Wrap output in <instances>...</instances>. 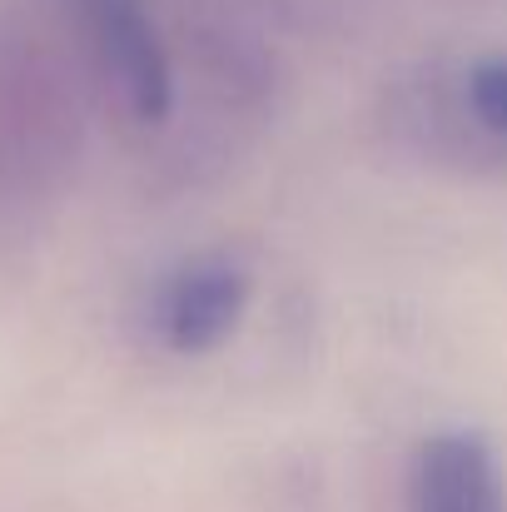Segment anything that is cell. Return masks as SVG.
<instances>
[{
  "label": "cell",
  "mask_w": 507,
  "mask_h": 512,
  "mask_svg": "<svg viewBox=\"0 0 507 512\" xmlns=\"http://www.w3.org/2000/svg\"><path fill=\"white\" fill-rule=\"evenodd\" d=\"M468 115L478 120V130L493 140V145H507V55H493V60H478L463 85H458Z\"/></svg>",
  "instance_id": "obj_5"
},
{
  "label": "cell",
  "mask_w": 507,
  "mask_h": 512,
  "mask_svg": "<svg viewBox=\"0 0 507 512\" xmlns=\"http://www.w3.org/2000/svg\"><path fill=\"white\" fill-rule=\"evenodd\" d=\"M60 95L25 55H0V189H25L55 165Z\"/></svg>",
  "instance_id": "obj_3"
},
{
  "label": "cell",
  "mask_w": 507,
  "mask_h": 512,
  "mask_svg": "<svg viewBox=\"0 0 507 512\" xmlns=\"http://www.w3.org/2000/svg\"><path fill=\"white\" fill-rule=\"evenodd\" d=\"M249 304V274L234 259H194L155 294V334L174 353H209L234 334Z\"/></svg>",
  "instance_id": "obj_2"
},
{
  "label": "cell",
  "mask_w": 507,
  "mask_h": 512,
  "mask_svg": "<svg viewBox=\"0 0 507 512\" xmlns=\"http://www.w3.org/2000/svg\"><path fill=\"white\" fill-rule=\"evenodd\" d=\"M413 512H507V483L478 433H438L413 458Z\"/></svg>",
  "instance_id": "obj_4"
},
{
  "label": "cell",
  "mask_w": 507,
  "mask_h": 512,
  "mask_svg": "<svg viewBox=\"0 0 507 512\" xmlns=\"http://www.w3.org/2000/svg\"><path fill=\"white\" fill-rule=\"evenodd\" d=\"M80 20H85L90 50L120 110L140 125H160L174 105V75H169V55L145 5L140 0H80Z\"/></svg>",
  "instance_id": "obj_1"
}]
</instances>
